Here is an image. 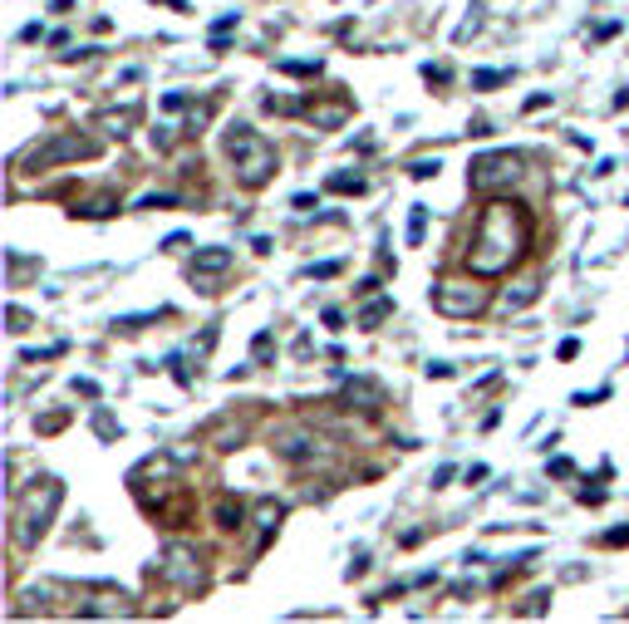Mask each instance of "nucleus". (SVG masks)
<instances>
[{
  "instance_id": "nucleus-26",
  "label": "nucleus",
  "mask_w": 629,
  "mask_h": 624,
  "mask_svg": "<svg viewBox=\"0 0 629 624\" xmlns=\"http://www.w3.org/2000/svg\"><path fill=\"white\" fill-rule=\"evenodd\" d=\"M423 79H428V84H448V69H443V64H428Z\"/></svg>"
},
{
  "instance_id": "nucleus-27",
  "label": "nucleus",
  "mask_w": 629,
  "mask_h": 624,
  "mask_svg": "<svg viewBox=\"0 0 629 624\" xmlns=\"http://www.w3.org/2000/svg\"><path fill=\"white\" fill-rule=\"evenodd\" d=\"M310 276H315V281H330V276H340V261H325V266H315Z\"/></svg>"
},
{
  "instance_id": "nucleus-29",
  "label": "nucleus",
  "mask_w": 629,
  "mask_h": 624,
  "mask_svg": "<svg viewBox=\"0 0 629 624\" xmlns=\"http://www.w3.org/2000/svg\"><path fill=\"white\" fill-rule=\"evenodd\" d=\"M556 354H561V359H575V354H580V340H561V349H556Z\"/></svg>"
},
{
  "instance_id": "nucleus-1",
  "label": "nucleus",
  "mask_w": 629,
  "mask_h": 624,
  "mask_svg": "<svg viewBox=\"0 0 629 624\" xmlns=\"http://www.w3.org/2000/svg\"><path fill=\"white\" fill-rule=\"evenodd\" d=\"M526 241H531L526 207L512 202V197L487 202L482 217H477V231H472V246H467L472 276H502V271H512V261L526 251Z\"/></svg>"
},
{
  "instance_id": "nucleus-7",
  "label": "nucleus",
  "mask_w": 629,
  "mask_h": 624,
  "mask_svg": "<svg viewBox=\"0 0 629 624\" xmlns=\"http://www.w3.org/2000/svg\"><path fill=\"white\" fill-rule=\"evenodd\" d=\"M516 177H521V158H516V153H482V158H472V168H467V182H472L477 192H502V187H512Z\"/></svg>"
},
{
  "instance_id": "nucleus-10",
  "label": "nucleus",
  "mask_w": 629,
  "mask_h": 624,
  "mask_svg": "<svg viewBox=\"0 0 629 624\" xmlns=\"http://www.w3.org/2000/svg\"><path fill=\"white\" fill-rule=\"evenodd\" d=\"M231 266V246H202L197 256H192V276L202 281V276H222Z\"/></svg>"
},
{
  "instance_id": "nucleus-23",
  "label": "nucleus",
  "mask_w": 629,
  "mask_h": 624,
  "mask_svg": "<svg viewBox=\"0 0 629 624\" xmlns=\"http://www.w3.org/2000/svg\"><path fill=\"white\" fill-rule=\"evenodd\" d=\"M423 222H428V207H413V217H408V241L413 246L423 241Z\"/></svg>"
},
{
  "instance_id": "nucleus-20",
  "label": "nucleus",
  "mask_w": 629,
  "mask_h": 624,
  "mask_svg": "<svg viewBox=\"0 0 629 624\" xmlns=\"http://www.w3.org/2000/svg\"><path fill=\"white\" fill-rule=\"evenodd\" d=\"M138 207H143V212H168V207H177V197H172V192H148Z\"/></svg>"
},
{
  "instance_id": "nucleus-19",
  "label": "nucleus",
  "mask_w": 629,
  "mask_h": 624,
  "mask_svg": "<svg viewBox=\"0 0 629 624\" xmlns=\"http://www.w3.org/2000/svg\"><path fill=\"white\" fill-rule=\"evenodd\" d=\"M281 516H286V507H276V502H261V511H256V521H261V531H266V536L281 526Z\"/></svg>"
},
{
  "instance_id": "nucleus-3",
  "label": "nucleus",
  "mask_w": 629,
  "mask_h": 624,
  "mask_svg": "<svg viewBox=\"0 0 629 624\" xmlns=\"http://www.w3.org/2000/svg\"><path fill=\"white\" fill-rule=\"evenodd\" d=\"M227 158H231L236 182H241L246 192H256V187H266V182L276 177V148H271L256 128H246V123H236L227 133Z\"/></svg>"
},
{
  "instance_id": "nucleus-14",
  "label": "nucleus",
  "mask_w": 629,
  "mask_h": 624,
  "mask_svg": "<svg viewBox=\"0 0 629 624\" xmlns=\"http://www.w3.org/2000/svg\"><path fill=\"white\" fill-rule=\"evenodd\" d=\"M389 315H394V300H384V295H379V300H369V305L359 310V325H364V330H379Z\"/></svg>"
},
{
  "instance_id": "nucleus-22",
  "label": "nucleus",
  "mask_w": 629,
  "mask_h": 624,
  "mask_svg": "<svg viewBox=\"0 0 629 624\" xmlns=\"http://www.w3.org/2000/svg\"><path fill=\"white\" fill-rule=\"evenodd\" d=\"M438 168H443L438 158H418V163H408V177H418V182H423V177H438Z\"/></svg>"
},
{
  "instance_id": "nucleus-25",
  "label": "nucleus",
  "mask_w": 629,
  "mask_h": 624,
  "mask_svg": "<svg viewBox=\"0 0 629 624\" xmlns=\"http://www.w3.org/2000/svg\"><path fill=\"white\" fill-rule=\"evenodd\" d=\"M128 123H133V114H109V118H104V128H109V133H118V138L128 133Z\"/></svg>"
},
{
  "instance_id": "nucleus-32",
  "label": "nucleus",
  "mask_w": 629,
  "mask_h": 624,
  "mask_svg": "<svg viewBox=\"0 0 629 624\" xmlns=\"http://www.w3.org/2000/svg\"><path fill=\"white\" fill-rule=\"evenodd\" d=\"M163 5H168V10H187V0H163Z\"/></svg>"
},
{
  "instance_id": "nucleus-6",
  "label": "nucleus",
  "mask_w": 629,
  "mask_h": 624,
  "mask_svg": "<svg viewBox=\"0 0 629 624\" xmlns=\"http://www.w3.org/2000/svg\"><path fill=\"white\" fill-rule=\"evenodd\" d=\"M433 305H438V315H448V320H472V315L487 310V290L472 281H443L433 290Z\"/></svg>"
},
{
  "instance_id": "nucleus-21",
  "label": "nucleus",
  "mask_w": 629,
  "mask_h": 624,
  "mask_svg": "<svg viewBox=\"0 0 629 624\" xmlns=\"http://www.w3.org/2000/svg\"><path fill=\"white\" fill-rule=\"evenodd\" d=\"M79 217H109L114 212V197H94V202H84V207H74Z\"/></svg>"
},
{
  "instance_id": "nucleus-31",
  "label": "nucleus",
  "mask_w": 629,
  "mask_h": 624,
  "mask_svg": "<svg viewBox=\"0 0 629 624\" xmlns=\"http://www.w3.org/2000/svg\"><path fill=\"white\" fill-rule=\"evenodd\" d=\"M50 10H55V15H64V10H74V0H50Z\"/></svg>"
},
{
  "instance_id": "nucleus-28",
  "label": "nucleus",
  "mask_w": 629,
  "mask_h": 624,
  "mask_svg": "<svg viewBox=\"0 0 629 624\" xmlns=\"http://www.w3.org/2000/svg\"><path fill=\"white\" fill-rule=\"evenodd\" d=\"M290 207H295V212H315V197H310V192H295V202H290Z\"/></svg>"
},
{
  "instance_id": "nucleus-12",
  "label": "nucleus",
  "mask_w": 629,
  "mask_h": 624,
  "mask_svg": "<svg viewBox=\"0 0 629 624\" xmlns=\"http://www.w3.org/2000/svg\"><path fill=\"white\" fill-rule=\"evenodd\" d=\"M344 403H349V408H379V403H384V389L369 384V379H354V384H344Z\"/></svg>"
},
{
  "instance_id": "nucleus-8",
  "label": "nucleus",
  "mask_w": 629,
  "mask_h": 624,
  "mask_svg": "<svg viewBox=\"0 0 629 624\" xmlns=\"http://www.w3.org/2000/svg\"><path fill=\"white\" fill-rule=\"evenodd\" d=\"M84 620H128L138 605H133V595H123V590H109V585H99V590H84L79 595V605H74Z\"/></svg>"
},
{
  "instance_id": "nucleus-16",
  "label": "nucleus",
  "mask_w": 629,
  "mask_h": 624,
  "mask_svg": "<svg viewBox=\"0 0 629 624\" xmlns=\"http://www.w3.org/2000/svg\"><path fill=\"white\" fill-rule=\"evenodd\" d=\"M241 521H246V511H241V502H222V507H217V526H222V531H236Z\"/></svg>"
},
{
  "instance_id": "nucleus-24",
  "label": "nucleus",
  "mask_w": 629,
  "mask_h": 624,
  "mask_svg": "<svg viewBox=\"0 0 629 624\" xmlns=\"http://www.w3.org/2000/svg\"><path fill=\"white\" fill-rule=\"evenodd\" d=\"M25 330H30V315L20 305H10V335H25Z\"/></svg>"
},
{
  "instance_id": "nucleus-18",
  "label": "nucleus",
  "mask_w": 629,
  "mask_h": 624,
  "mask_svg": "<svg viewBox=\"0 0 629 624\" xmlns=\"http://www.w3.org/2000/svg\"><path fill=\"white\" fill-rule=\"evenodd\" d=\"M507 79H512L507 69H477V74H472V89H497V84H507Z\"/></svg>"
},
{
  "instance_id": "nucleus-11",
  "label": "nucleus",
  "mask_w": 629,
  "mask_h": 624,
  "mask_svg": "<svg viewBox=\"0 0 629 624\" xmlns=\"http://www.w3.org/2000/svg\"><path fill=\"white\" fill-rule=\"evenodd\" d=\"M354 114V104L349 99H330V104H310V123L315 128H340L344 118Z\"/></svg>"
},
{
  "instance_id": "nucleus-13",
  "label": "nucleus",
  "mask_w": 629,
  "mask_h": 624,
  "mask_svg": "<svg viewBox=\"0 0 629 624\" xmlns=\"http://www.w3.org/2000/svg\"><path fill=\"white\" fill-rule=\"evenodd\" d=\"M536 295H541V281H536V276H526V281L507 285V295H502V305H507V310H526V305H531Z\"/></svg>"
},
{
  "instance_id": "nucleus-15",
  "label": "nucleus",
  "mask_w": 629,
  "mask_h": 624,
  "mask_svg": "<svg viewBox=\"0 0 629 624\" xmlns=\"http://www.w3.org/2000/svg\"><path fill=\"white\" fill-rule=\"evenodd\" d=\"M241 438H246L241 423H217V428H212V443H217V448H241Z\"/></svg>"
},
{
  "instance_id": "nucleus-9",
  "label": "nucleus",
  "mask_w": 629,
  "mask_h": 624,
  "mask_svg": "<svg viewBox=\"0 0 629 624\" xmlns=\"http://www.w3.org/2000/svg\"><path fill=\"white\" fill-rule=\"evenodd\" d=\"M158 570H163V580H168V585L187 590V595L207 585V575H202V561H197V551H187V546H168V551H163V566H158Z\"/></svg>"
},
{
  "instance_id": "nucleus-2",
  "label": "nucleus",
  "mask_w": 629,
  "mask_h": 624,
  "mask_svg": "<svg viewBox=\"0 0 629 624\" xmlns=\"http://www.w3.org/2000/svg\"><path fill=\"white\" fill-rule=\"evenodd\" d=\"M59 502H64V482H55V477H45L40 487H30V492L20 497V507H15V526H10V536H15L20 551H30V546H40V541L50 536Z\"/></svg>"
},
{
  "instance_id": "nucleus-30",
  "label": "nucleus",
  "mask_w": 629,
  "mask_h": 624,
  "mask_svg": "<svg viewBox=\"0 0 629 624\" xmlns=\"http://www.w3.org/2000/svg\"><path fill=\"white\" fill-rule=\"evenodd\" d=\"M605 541H610V546H625V541H629V531H625V526H620V531H610Z\"/></svg>"
},
{
  "instance_id": "nucleus-4",
  "label": "nucleus",
  "mask_w": 629,
  "mask_h": 624,
  "mask_svg": "<svg viewBox=\"0 0 629 624\" xmlns=\"http://www.w3.org/2000/svg\"><path fill=\"white\" fill-rule=\"evenodd\" d=\"M271 448H276V457H286L290 467H300V472H315V467L330 472L335 467V448L320 433H310V428H276Z\"/></svg>"
},
{
  "instance_id": "nucleus-17",
  "label": "nucleus",
  "mask_w": 629,
  "mask_h": 624,
  "mask_svg": "<svg viewBox=\"0 0 629 624\" xmlns=\"http://www.w3.org/2000/svg\"><path fill=\"white\" fill-rule=\"evenodd\" d=\"M325 187H330V192H364V177H359V172H335Z\"/></svg>"
},
{
  "instance_id": "nucleus-5",
  "label": "nucleus",
  "mask_w": 629,
  "mask_h": 624,
  "mask_svg": "<svg viewBox=\"0 0 629 624\" xmlns=\"http://www.w3.org/2000/svg\"><path fill=\"white\" fill-rule=\"evenodd\" d=\"M79 158H94V138H84V133H50L45 143H35V148L20 153V172H45V168H59V163H79Z\"/></svg>"
}]
</instances>
